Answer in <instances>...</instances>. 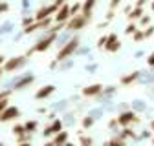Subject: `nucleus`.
<instances>
[{"label": "nucleus", "mask_w": 154, "mask_h": 146, "mask_svg": "<svg viewBox=\"0 0 154 146\" xmlns=\"http://www.w3.org/2000/svg\"><path fill=\"white\" fill-rule=\"evenodd\" d=\"M77 48H79V39L75 36V39L68 40V42H66V44L59 49V53H57V57H55V62H61V60L68 59V57H70V55H72Z\"/></svg>", "instance_id": "f257e3e1"}, {"label": "nucleus", "mask_w": 154, "mask_h": 146, "mask_svg": "<svg viewBox=\"0 0 154 146\" xmlns=\"http://www.w3.org/2000/svg\"><path fill=\"white\" fill-rule=\"evenodd\" d=\"M55 39H57V33H55V31H50V35L46 36V39L38 40V42L33 46V49H31L29 53H44L46 49H50V46L55 42Z\"/></svg>", "instance_id": "f03ea898"}, {"label": "nucleus", "mask_w": 154, "mask_h": 146, "mask_svg": "<svg viewBox=\"0 0 154 146\" xmlns=\"http://www.w3.org/2000/svg\"><path fill=\"white\" fill-rule=\"evenodd\" d=\"M24 64H26V57L8 59V60H4V64H2V71H4V73H11V71H17L18 68H22Z\"/></svg>", "instance_id": "7ed1b4c3"}, {"label": "nucleus", "mask_w": 154, "mask_h": 146, "mask_svg": "<svg viewBox=\"0 0 154 146\" xmlns=\"http://www.w3.org/2000/svg\"><path fill=\"white\" fill-rule=\"evenodd\" d=\"M18 115H20V110L17 106H6L2 112H0V122H9V121H15Z\"/></svg>", "instance_id": "20e7f679"}, {"label": "nucleus", "mask_w": 154, "mask_h": 146, "mask_svg": "<svg viewBox=\"0 0 154 146\" xmlns=\"http://www.w3.org/2000/svg\"><path fill=\"white\" fill-rule=\"evenodd\" d=\"M90 20L83 15V13H79V15H72V20L68 22V29L70 31H77V29H83L86 24H88Z\"/></svg>", "instance_id": "39448f33"}, {"label": "nucleus", "mask_w": 154, "mask_h": 146, "mask_svg": "<svg viewBox=\"0 0 154 146\" xmlns=\"http://www.w3.org/2000/svg\"><path fill=\"white\" fill-rule=\"evenodd\" d=\"M116 121H118L119 126H128V124H132V122H140V117L134 113V112H125V113H121L119 117H116Z\"/></svg>", "instance_id": "423d86ee"}, {"label": "nucleus", "mask_w": 154, "mask_h": 146, "mask_svg": "<svg viewBox=\"0 0 154 146\" xmlns=\"http://www.w3.org/2000/svg\"><path fill=\"white\" fill-rule=\"evenodd\" d=\"M50 22H51V18H50V16H48V18H44V20H37L35 24L31 22V24L24 26V33H26V35H29V33H35V31H38V29H42V28H48V26H50Z\"/></svg>", "instance_id": "0eeeda50"}, {"label": "nucleus", "mask_w": 154, "mask_h": 146, "mask_svg": "<svg viewBox=\"0 0 154 146\" xmlns=\"http://www.w3.org/2000/svg\"><path fill=\"white\" fill-rule=\"evenodd\" d=\"M55 22L57 24H59V22H66L68 20V18H70V6L64 2L61 7H57V11H55Z\"/></svg>", "instance_id": "6e6552de"}, {"label": "nucleus", "mask_w": 154, "mask_h": 146, "mask_svg": "<svg viewBox=\"0 0 154 146\" xmlns=\"http://www.w3.org/2000/svg\"><path fill=\"white\" fill-rule=\"evenodd\" d=\"M106 51H110V53H116L119 48H121V44H119V40H118V36H116L114 33L112 35H108L106 36V42H105V46H103Z\"/></svg>", "instance_id": "1a4fd4ad"}, {"label": "nucleus", "mask_w": 154, "mask_h": 146, "mask_svg": "<svg viewBox=\"0 0 154 146\" xmlns=\"http://www.w3.org/2000/svg\"><path fill=\"white\" fill-rule=\"evenodd\" d=\"M57 11V6L55 4H50V6H46V7H41L37 13H35V20H44V18H48L50 15H53Z\"/></svg>", "instance_id": "9d476101"}, {"label": "nucleus", "mask_w": 154, "mask_h": 146, "mask_svg": "<svg viewBox=\"0 0 154 146\" xmlns=\"http://www.w3.org/2000/svg\"><path fill=\"white\" fill-rule=\"evenodd\" d=\"M13 135L17 137L18 142H22V141H29V135H31V133H28V132L24 130V124H17V126L13 128Z\"/></svg>", "instance_id": "9b49d317"}, {"label": "nucleus", "mask_w": 154, "mask_h": 146, "mask_svg": "<svg viewBox=\"0 0 154 146\" xmlns=\"http://www.w3.org/2000/svg\"><path fill=\"white\" fill-rule=\"evenodd\" d=\"M101 91H103V84H92V86L83 88V95L85 97H95V95H99Z\"/></svg>", "instance_id": "f8f14e48"}, {"label": "nucleus", "mask_w": 154, "mask_h": 146, "mask_svg": "<svg viewBox=\"0 0 154 146\" xmlns=\"http://www.w3.org/2000/svg\"><path fill=\"white\" fill-rule=\"evenodd\" d=\"M61 130H63V122H61L59 119H55V121H53V122L46 128V130H44L42 133H44L46 137H50V135H55L57 132H61Z\"/></svg>", "instance_id": "ddd939ff"}, {"label": "nucleus", "mask_w": 154, "mask_h": 146, "mask_svg": "<svg viewBox=\"0 0 154 146\" xmlns=\"http://www.w3.org/2000/svg\"><path fill=\"white\" fill-rule=\"evenodd\" d=\"M95 2H97V0H85V4H81V13L88 18V20H92V9H94Z\"/></svg>", "instance_id": "4468645a"}, {"label": "nucleus", "mask_w": 154, "mask_h": 146, "mask_svg": "<svg viewBox=\"0 0 154 146\" xmlns=\"http://www.w3.org/2000/svg\"><path fill=\"white\" fill-rule=\"evenodd\" d=\"M53 91H55V86H51V84H50V86H44V88H41V89L35 93V99H37V101H42V99L50 97Z\"/></svg>", "instance_id": "2eb2a0df"}, {"label": "nucleus", "mask_w": 154, "mask_h": 146, "mask_svg": "<svg viewBox=\"0 0 154 146\" xmlns=\"http://www.w3.org/2000/svg\"><path fill=\"white\" fill-rule=\"evenodd\" d=\"M66 141H68V133L61 130V132H57V133H55V141H53L51 144H53V146H63Z\"/></svg>", "instance_id": "dca6fc26"}, {"label": "nucleus", "mask_w": 154, "mask_h": 146, "mask_svg": "<svg viewBox=\"0 0 154 146\" xmlns=\"http://www.w3.org/2000/svg\"><path fill=\"white\" fill-rule=\"evenodd\" d=\"M138 77H140V73H138V71H132V73H128V75H125V77L121 79V84H123V86H130L132 82L138 80Z\"/></svg>", "instance_id": "f3484780"}, {"label": "nucleus", "mask_w": 154, "mask_h": 146, "mask_svg": "<svg viewBox=\"0 0 154 146\" xmlns=\"http://www.w3.org/2000/svg\"><path fill=\"white\" fill-rule=\"evenodd\" d=\"M141 15H143V7L141 6H134V9H130L127 16H128V20H138Z\"/></svg>", "instance_id": "a211bd4d"}, {"label": "nucleus", "mask_w": 154, "mask_h": 146, "mask_svg": "<svg viewBox=\"0 0 154 146\" xmlns=\"http://www.w3.org/2000/svg\"><path fill=\"white\" fill-rule=\"evenodd\" d=\"M35 79L31 77V75H28V77H24V79H20V80H18L17 84H15V89H24L26 86H29L31 82H33Z\"/></svg>", "instance_id": "6ab92c4d"}, {"label": "nucleus", "mask_w": 154, "mask_h": 146, "mask_svg": "<svg viewBox=\"0 0 154 146\" xmlns=\"http://www.w3.org/2000/svg\"><path fill=\"white\" fill-rule=\"evenodd\" d=\"M24 130H26L28 133L35 132V130H37V121H28V122L24 124Z\"/></svg>", "instance_id": "aec40b11"}, {"label": "nucleus", "mask_w": 154, "mask_h": 146, "mask_svg": "<svg viewBox=\"0 0 154 146\" xmlns=\"http://www.w3.org/2000/svg\"><path fill=\"white\" fill-rule=\"evenodd\" d=\"M108 146H125V141L121 137H114L108 141Z\"/></svg>", "instance_id": "412c9836"}, {"label": "nucleus", "mask_w": 154, "mask_h": 146, "mask_svg": "<svg viewBox=\"0 0 154 146\" xmlns=\"http://www.w3.org/2000/svg\"><path fill=\"white\" fill-rule=\"evenodd\" d=\"M132 39H134V40H136V42H140V40H143V39H145V36H143V31H138V29H136V31H134V33H132Z\"/></svg>", "instance_id": "4be33fe9"}, {"label": "nucleus", "mask_w": 154, "mask_h": 146, "mask_svg": "<svg viewBox=\"0 0 154 146\" xmlns=\"http://www.w3.org/2000/svg\"><path fill=\"white\" fill-rule=\"evenodd\" d=\"M81 11V4H73V6H70V16L72 15H77Z\"/></svg>", "instance_id": "5701e85b"}, {"label": "nucleus", "mask_w": 154, "mask_h": 146, "mask_svg": "<svg viewBox=\"0 0 154 146\" xmlns=\"http://www.w3.org/2000/svg\"><path fill=\"white\" fill-rule=\"evenodd\" d=\"M140 22H141V26H149L150 24V16L149 15H141L140 16Z\"/></svg>", "instance_id": "b1692460"}, {"label": "nucleus", "mask_w": 154, "mask_h": 146, "mask_svg": "<svg viewBox=\"0 0 154 146\" xmlns=\"http://www.w3.org/2000/svg\"><path fill=\"white\" fill-rule=\"evenodd\" d=\"M81 146H92V139L86 135H81Z\"/></svg>", "instance_id": "393cba45"}, {"label": "nucleus", "mask_w": 154, "mask_h": 146, "mask_svg": "<svg viewBox=\"0 0 154 146\" xmlns=\"http://www.w3.org/2000/svg\"><path fill=\"white\" fill-rule=\"evenodd\" d=\"M9 11V4L4 2V0H0V13H8Z\"/></svg>", "instance_id": "a878e982"}, {"label": "nucleus", "mask_w": 154, "mask_h": 146, "mask_svg": "<svg viewBox=\"0 0 154 146\" xmlns=\"http://www.w3.org/2000/svg\"><path fill=\"white\" fill-rule=\"evenodd\" d=\"M152 35H154V28H152V26H149V28L143 31V36H145V39H149V36H152Z\"/></svg>", "instance_id": "bb28decb"}, {"label": "nucleus", "mask_w": 154, "mask_h": 146, "mask_svg": "<svg viewBox=\"0 0 154 146\" xmlns=\"http://www.w3.org/2000/svg\"><path fill=\"white\" fill-rule=\"evenodd\" d=\"M94 124V119L92 117H86V119H83V128H90Z\"/></svg>", "instance_id": "cd10ccee"}, {"label": "nucleus", "mask_w": 154, "mask_h": 146, "mask_svg": "<svg viewBox=\"0 0 154 146\" xmlns=\"http://www.w3.org/2000/svg\"><path fill=\"white\" fill-rule=\"evenodd\" d=\"M136 29H138V28H136V24H128V26H127V29H125V33H127V35H132Z\"/></svg>", "instance_id": "c85d7f7f"}, {"label": "nucleus", "mask_w": 154, "mask_h": 146, "mask_svg": "<svg viewBox=\"0 0 154 146\" xmlns=\"http://www.w3.org/2000/svg\"><path fill=\"white\" fill-rule=\"evenodd\" d=\"M134 137V132L132 130H128V128H125V130H123V133H121V139H125V137Z\"/></svg>", "instance_id": "c756f323"}, {"label": "nucleus", "mask_w": 154, "mask_h": 146, "mask_svg": "<svg viewBox=\"0 0 154 146\" xmlns=\"http://www.w3.org/2000/svg\"><path fill=\"white\" fill-rule=\"evenodd\" d=\"M119 4H121V0H112V2H110V9L116 11V7H118Z\"/></svg>", "instance_id": "7c9ffc66"}, {"label": "nucleus", "mask_w": 154, "mask_h": 146, "mask_svg": "<svg viewBox=\"0 0 154 146\" xmlns=\"http://www.w3.org/2000/svg\"><path fill=\"white\" fill-rule=\"evenodd\" d=\"M8 102H9V101H8V97H4V99H0V112H2V110H4V108L8 106Z\"/></svg>", "instance_id": "2f4dec72"}, {"label": "nucleus", "mask_w": 154, "mask_h": 146, "mask_svg": "<svg viewBox=\"0 0 154 146\" xmlns=\"http://www.w3.org/2000/svg\"><path fill=\"white\" fill-rule=\"evenodd\" d=\"M105 42H106V36H101V39L97 40V46H99V48H103V46H105Z\"/></svg>", "instance_id": "473e14b6"}, {"label": "nucleus", "mask_w": 154, "mask_h": 146, "mask_svg": "<svg viewBox=\"0 0 154 146\" xmlns=\"http://www.w3.org/2000/svg\"><path fill=\"white\" fill-rule=\"evenodd\" d=\"M147 64H149V66H154V53H152L150 57L147 59Z\"/></svg>", "instance_id": "72a5a7b5"}, {"label": "nucleus", "mask_w": 154, "mask_h": 146, "mask_svg": "<svg viewBox=\"0 0 154 146\" xmlns=\"http://www.w3.org/2000/svg\"><path fill=\"white\" fill-rule=\"evenodd\" d=\"M64 2H66V0H55V2H53V4H55L57 7H61V6H63Z\"/></svg>", "instance_id": "f704fd0d"}, {"label": "nucleus", "mask_w": 154, "mask_h": 146, "mask_svg": "<svg viewBox=\"0 0 154 146\" xmlns=\"http://www.w3.org/2000/svg\"><path fill=\"white\" fill-rule=\"evenodd\" d=\"M17 146H31V144H29V141H22V142H18Z\"/></svg>", "instance_id": "c9c22d12"}, {"label": "nucleus", "mask_w": 154, "mask_h": 146, "mask_svg": "<svg viewBox=\"0 0 154 146\" xmlns=\"http://www.w3.org/2000/svg\"><path fill=\"white\" fill-rule=\"evenodd\" d=\"M31 22H33V18H24V22H22V24L28 26V24H31Z\"/></svg>", "instance_id": "e433bc0d"}, {"label": "nucleus", "mask_w": 154, "mask_h": 146, "mask_svg": "<svg viewBox=\"0 0 154 146\" xmlns=\"http://www.w3.org/2000/svg\"><path fill=\"white\" fill-rule=\"evenodd\" d=\"M116 124H118V121H116V119H112V121H110V128H114Z\"/></svg>", "instance_id": "4c0bfd02"}, {"label": "nucleus", "mask_w": 154, "mask_h": 146, "mask_svg": "<svg viewBox=\"0 0 154 146\" xmlns=\"http://www.w3.org/2000/svg\"><path fill=\"white\" fill-rule=\"evenodd\" d=\"M143 4H145V0H138L136 2V6H141V7H143Z\"/></svg>", "instance_id": "58836bf2"}, {"label": "nucleus", "mask_w": 154, "mask_h": 146, "mask_svg": "<svg viewBox=\"0 0 154 146\" xmlns=\"http://www.w3.org/2000/svg\"><path fill=\"white\" fill-rule=\"evenodd\" d=\"M2 64H4V57H0V68H2Z\"/></svg>", "instance_id": "ea45409f"}, {"label": "nucleus", "mask_w": 154, "mask_h": 146, "mask_svg": "<svg viewBox=\"0 0 154 146\" xmlns=\"http://www.w3.org/2000/svg\"><path fill=\"white\" fill-rule=\"evenodd\" d=\"M63 146H73V144H70V142H64V144H63Z\"/></svg>", "instance_id": "a19ab883"}, {"label": "nucleus", "mask_w": 154, "mask_h": 146, "mask_svg": "<svg viewBox=\"0 0 154 146\" xmlns=\"http://www.w3.org/2000/svg\"><path fill=\"white\" fill-rule=\"evenodd\" d=\"M150 9H152V11H154V2H152V4H150Z\"/></svg>", "instance_id": "79ce46f5"}, {"label": "nucleus", "mask_w": 154, "mask_h": 146, "mask_svg": "<svg viewBox=\"0 0 154 146\" xmlns=\"http://www.w3.org/2000/svg\"><path fill=\"white\" fill-rule=\"evenodd\" d=\"M150 128H152V130H154V121H152V124H150Z\"/></svg>", "instance_id": "37998d69"}, {"label": "nucleus", "mask_w": 154, "mask_h": 146, "mask_svg": "<svg viewBox=\"0 0 154 146\" xmlns=\"http://www.w3.org/2000/svg\"><path fill=\"white\" fill-rule=\"evenodd\" d=\"M0 146H4V144H2V142H0Z\"/></svg>", "instance_id": "c03bdc74"}]
</instances>
